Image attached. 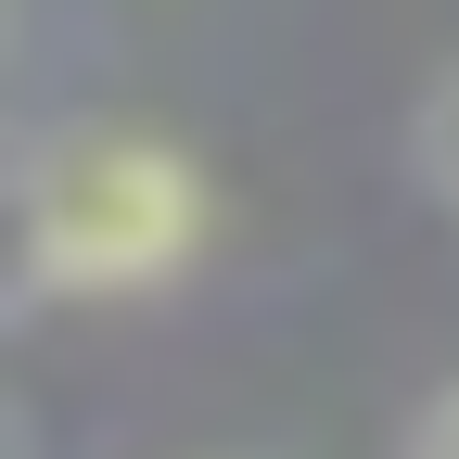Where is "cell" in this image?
<instances>
[{
    "instance_id": "1",
    "label": "cell",
    "mask_w": 459,
    "mask_h": 459,
    "mask_svg": "<svg viewBox=\"0 0 459 459\" xmlns=\"http://www.w3.org/2000/svg\"><path fill=\"white\" fill-rule=\"evenodd\" d=\"M26 281L39 294H166V281H192V255L217 243V192L204 166L166 141V128H51L26 153Z\"/></svg>"
},
{
    "instance_id": "3",
    "label": "cell",
    "mask_w": 459,
    "mask_h": 459,
    "mask_svg": "<svg viewBox=\"0 0 459 459\" xmlns=\"http://www.w3.org/2000/svg\"><path fill=\"white\" fill-rule=\"evenodd\" d=\"M409 459H459V383L421 395V421H409Z\"/></svg>"
},
{
    "instance_id": "2",
    "label": "cell",
    "mask_w": 459,
    "mask_h": 459,
    "mask_svg": "<svg viewBox=\"0 0 459 459\" xmlns=\"http://www.w3.org/2000/svg\"><path fill=\"white\" fill-rule=\"evenodd\" d=\"M409 166H421V192L459 217V65L421 90V128H409Z\"/></svg>"
}]
</instances>
